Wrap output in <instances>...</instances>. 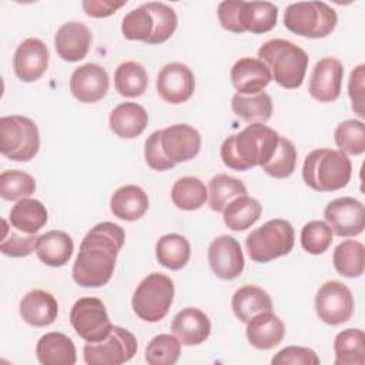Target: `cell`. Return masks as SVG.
<instances>
[{
    "label": "cell",
    "instance_id": "6da1fadb",
    "mask_svg": "<svg viewBox=\"0 0 365 365\" xmlns=\"http://www.w3.org/2000/svg\"><path fill=\"white\" fill-rule=\"evenodd\" d=\"M124 241L125 232L118 224L104 221L94 225L80 244L71 269L74 282L83 288L106 285L111 279Z\"/></svg>",
    "mask_w": 365,
    "mask_h": 365
},
{
    "label": "cell",
    "instance_id": "7a4b0ae2",
    "mask_svg": "<svg viewBox=\"0 0 365 365\" xmlns=\"http://www.w3.org/2000/svg\"><path fill=\"white\" fill-rule=\"evenodd\" d=\"M279 134L262 123H251L240 133L227 137L220 148L225 167L235 171H247L267 164L274 155Z\"/></svg>",
    "mask_w": 365,
    "mask_h": 365
},
{
    "label": "cell",
    "instance_id": "3957f363",
    "mask_svg": "<svg viewBox=\"0 0 365 365\" xmlns=\"http://www.w3.org/2000/svg\"><path fill=\"white\" fill-rule=\"evenodd\" d=\"M352 164L348 155L339 150L317 148L311 151L302 165L304 182L319 192L338 191L349 182Z\"/></svg>",
    "mask_w": 365,
    "mask_h": 365
},
{
    "label": "cell",
    "instance_id": "277c9868",
    "mask_svg": "<svg viewBox=\"0 0 365 365\" xmlns=\"http://www.w3.org/2000/svg\"><path fill=\"white\" fill-rule=\"evenodd\" d=\"M258 58L267 64L272 78L288 90L301 87L309 63L305 50L284 38L265 41L258 48Z\"/></svg>",
    "mask_w": 365,
    "mask_h": 365
},
{
    "label": "cell",
    "instance_id": "5b68a950",
    "mask_svg": "<svg viewBox=\"0 0 365 365\" xmlns=\"http://www.w3.org/2000/svg\"><path fill=\"white\" fill-rule=\"evenodd\" d=\"M295 231L289 221L274 218L251 231L245 238V247L254 262H269L289 254L294 248Z\"/></svg>",
    "mask_w": 365,
    "mask_h": 365
},
{
    "label": "cell",
    "instance_id": "8992f818",
    "mask_svg": "<svg viewBox=\"0 0 365 365\" xmlns=\"http://www.w3.org/2000/svg\"><path fill=\"white\" fill-rule=\"evenodd\" d=\"M174 301V282L161 272H151L137 285L131 307L134 314L145 322H158L170 311Z\"/></svg>",
    "mask_w": 365,
    "mask_h": 365
},
{
    "label": "cell",
    "instance_id": "52a82bcc",
    "mask_svg": "<svg viewBox=\"0 0 365 365\" xmlns=\"http://www.w3.org/2000/svg\"><path fill=\"white\" fill-rule=\"evenodd\" d=\"M338 21L336 11L324 1H298L284 11V26L297 36L324 38Z\"/></svg>",
    "mask_w": 365,
    "mask_h": 365
},
{
    "label": "cell",
    "instance_id": "ba28073f",
    "mask_svg": "<svg viewBox=\"0 0 365 365\" xmlns=\"http://www.w3.org/2000/svg\"><path fill=\"white\" fill-rule=\"evenodd\" d=\"M40 148V134L36 123L24 115L0 118V153L13 161H30Z\"/></svg>",
    "mask_w": 365,
    "mask_h": 365
},
{
    "label": "cell",
    "instance_id": "9c48e42d",
    "mask_svg": "<svg viewBox=\"0 0 365 365\" xmlns=\"http://www.w3.org/2000/svg\"><path fill=\"white\" fill-rule=\"evenodd\" d=\"M137 339L125 328L113 327L111 332L98 342H87L83 348L88 365H121L137 354Z\"/></svg>",
    "mask_w": 365,
    "mask_h": 365
},
{
    "label": "cell",
    "instance_id": "30bf717a",
    "mask_svg": "<svg viewBox=\"0 0 365 365\" xmlns=\"http://www.w3.org/2000/svg\"><path fill=\"white\" fill-rule=\"evenodd\" d=\"M70 324L86 342H98L113 329L106 305L94 297H84L74 302L70 311Z\"/></svg>",
    "mask_w": 365,
    "mask_h": 365
},
{
    "label": "cell",
    "instance_id": "8fae6325",
    "mask_svg": "<svg viewBox=\"0 0 365 365\" xmlns=\"http://www.w3.org/2000/svg\"><path fill=\"white\" fill-rule=\"evenodd\" d=\"M355 301L351 289L339 281H327L315 295V312L328 325H341L351 319Z\"/></svg>",
    "mask_w": 365,
    "mask_h": 365
},
{
    "label": "cell",
    "instance_id": "7c38bea8",
    "mask_svg": "<svg viewBox=\"0 0 365 365\" xmlns=\"http://www.w3.org/2000/svg\"><path fill=\"white\" fill-rule=\"evenodd\" d=\"M325 221L338 237H356L365 228V208L352 197H339L328 202L324 210Z\"/></svg>",
    "mask_w": 365,
    "mask_h": 365
},
{
    "label": "cell",
    "instance_id": "4fadbf2b",
    "mask_svg": "<svg viewBox=\"0 0 365 365\" xmlns=\"http://www.w3.org/2000/svg\"><path fill=\"white\" fill-rule=\"evenodd\" d=\"M160 145L168 161L174 165L197 157L201 148V135L190 124H173L160 130Z\"/></svg>",
    "mask_w": 365,
    "mask_h": 365
},
{
    "label": "cell",
    "instance_id": "5bb4252c",
    "mask_svg": "<svg viewBox=\"0 0 365 365\" xmlns=\"http://www.w3.org/2000/svg\"><path fill=\"white\" fill-rule=\"evenodd\" d=\"M208 264L217 278L231 281L244 271V255L240 242L231 235H220L208 247Z\"/></svg>",
    "mask_w": 365,
    "mask_h": 365
},
{
    "label": "cell",
    "instance_id": "9a60e30c",
    "mask_svg": "<svg viewBox=\"0 0 365 365\" xmlns=\"http://www.w3.org/2000/svg\"><path fill=\"white\" fill-rule=\"evenodd\" d=\"M194 90V73L182 63H168L157 76V91L160 97L170 104H181L187 101Z\"/></svg>",
    "mask_w": 365,
    "mask_h": 365
},
{
    "label": "cell",
    "instance_id": "2e32d148",
    "mask_svg": "<svg viewBox=\"0 0 365 365\" xmlns=\"http://www.w3.org/2000/svg\"><path fill=\"white\" fill-rule=\"evenodd\" d=\"M344 66L335 57H324L314 66L308 91L319 103L335 101L341 94Z\"/></svg>",
    "mask_w": 365,
    "mask_h": 365
},
{
    "label": "cell",
    "instance_id": "e0dca14e",
    "mask_svg": "<svg viewBox=\"0 0 365 365\" xmlns=\"http://www.w3.org/2000/svg\"><path fill=\"white\" fill-rule=\"evenodd\" d=\"M48 48L40 38L29 37L19 44L13 56L16 76L24 83L38 80L48 67Z\"/></svg>",
    "mask_w": 365,
    "mask_h": 365
},
{
    "label": "cell",
    "instance_id": "ac0fdd59",
    "mask_svg": "<svg viewBox=\"0 0 365 365\" xmlns=\"http://www.w3.org/2000/svg\"><path fill=\"white\" fill-rule=\"evenodd\" d=\"M108 87L110 78L106 68L94 63L77 67L70 77V91L80 103L93 104L103 100Z\"/></svg>",
    "mask_w": 365,
    "mask_h": 365
},
{
    "label": "cell",
    "instance_id": "d6986e66",
    "mask_svg": "<svg viewBox=\"0 0 365 365\" xmlns=\"http://www.w3.org/2000/svg\"><path fill=\"white\" fill-rule=\"evenodd\" d=\"M230 76L234 88L242 96H254L264 91L272 80L267 64L254 57H242L237 60Z\"/></svg>",
    "mask_w": 365,
    "mask_h": 365
},
{
    "label": "cell",
    "instance_id": "ffe728a7",
    "mask_svg": "<svg viewBox=\"0 0 365 365\" xmlns=\"http://www.w3.org/2000/svg\"><path fill=\"white\" fill-rule=\"evenodd\" d=\"M91 46V33L88 27L80 21H67L61 24L54 36V47L57 54L68 63L83 60Z\"/></svg>",
    "mask_w": 365,
    "mask_h": 365
},
{
    "label": "cell",
    "instance_id": "44dd1931",
    "mask_svg": "<svg viewBox=\"0 0 365 365\" xmlns=\"http://www.w3.org/2000/svg\"><path fill=\"white\" fill-rule=\"evenodd\" d=\"M171 331L182 345L194 346L205 342L211 332L208 315L194 307H188L175 314L171 322Z\"/></svg>",
    "mask_w": 365,
    "mask_h": 365
},
{
    "label": "cell",
    "instance_id": "7402d4cb",
    "mask_svg": "<svg viewBox=\"0 0 365 365\" xmlns=\"http://www.w3.org/2000/svg\"><path fill=\"white\" fill-rule=\"evenodd\" d=\"M247 339L257 349H271L285 336V325L272 311H264L254 315L247 322Z\"/></svg>",
    "mask_w": 365,
    "mask_h": 365
},
{
    "label": "cell",
    "instance_id": "603a6c76",
    "mask_svg": "<svg viewBox=\"0 0 365 365\" xmlns=\"http://www.w3.org/2000/svg\"><path fill=\"white\" fill-rule=\"evenodd\" d=\"M20 315L31 327H48L58 315L57 299L44 289H33L21 298Z\"/></svg>",
    "mask_w": 365,
    "mask_h": 365
},
{
    "label": "cell",
    "instance_id": "cb8c5ba5",
    "mask_svg": "<svg viewBox=\"0 0 365 365\" xmlns=\"http://www.w3.org/2000/svg\"><path fill=\"white\" fill-rule=\"evenodd\" d=\"M148 124V114L145 108L137 103L125 101L114 107L108 117L110 130L120 138L138 137Z\"/></svg>",
    "mask_w": 365,
    "mask_h": 365
},
{
    "label": "cell",
    "instance_id": "d4e9b609",
    "mask_svg": "<svg viewBox=\"0 0 365 365\" xmlns=\"http://www.w3.org/2000/svg\"><path fill=\"white\" fill-rule=\"evenodd\" d=\"M36 356L43 365H74L77 361L74 342L61 332L44 334L37 341Z\"/></svg>",
    "mask_w": 365,
    "mask_h": 365
},
{
    "label": "cell",
    "instance_id": "484cf974",
    "mask_svg": "<svg viewBox=\"0 0 365 365\" xmlns=\"http://www.w3.org/2000/svg\"><path fill=\"white\" fill-rule=\"evenodd\" d=\"M150 201L145 191L134 184L123 185L110 198V210L123 221H137L148 210Z\"/></svg>",
    "mask_w": 365,
    "mask_h": 365
},
{
    "label": "cell",
    "instance_id": "4316f807",
    "mask_svg": "<svg viewBox=\"0 0 365 365\" xmlns=\"http://www.w3.org/2000/svg\"><path fill=\"white\" fill-rule=\"evenodd\" d=\"M74 251V242L71 237L58 230L47 231L40 235L36 242V254L38 259L48 267H63L66 265Z\"/></svg>",
    "mask_w": 365,
    "mask_h": 365
},
{
    "label": "cell",
    "instance_id": "83f0119b",
    "mask_svg": "<svg viewBox=\"0 0 365 365\" xmlns=\"http://www.w3.org/2000/svg\"><path fill=\"white\" fill-rule=\"evenodd\" d=\"M48 220V212L44 204L34 198L19 200L10 210L9 221L13 228L24 234H36Z\"/></svg>",
    "mask_w": 365,
    "mask_h": 365
},
{
    "label": "cell",
    "instance_id": "f1b7e54d",
    "mask_svg": "<svg viewBox=\"0 0 365 365\" xmlns=\"http://www.w3.org/2000/svg\"><path fill=\"white\" fill-rule=\"evenodd\" d=\"M231 308L241 322H248L259 312L272 311V301L265 289L257 285H244L234 292Z\"/></svg>",
    "mask_w": 365,
    "mask_h": 365
},
{
    "label": "cell",
    "instance_id": "f546056e",
    "mask_svg": "<svg viewBox=\"0 0 365 365\" xmlns=\"http://www.w3.org/2000/svg\"><path fill=\"white\" fill-rule=\"evenodd\" d=\"M278 20V7L269 1H242L241 27L244 31L264 34L271 31Z\"/></svg>",
    "mask_w": 365,
    "mask_h": 365
},
{
    "label": "cell",
    "instance_id": "4dcf8cb0",
    "mask_svg": "<svg viewBox=\"0 0 365 365\" xmlns=\"http://www.w3.org/2000/svg\"><path fill=\"white\" fill-rule=\"evenodd\" d=\"M261 214L262 205L258 200L241 195L227 204L222 211V218L224 224L231 231H245L259 220Z\"/></svg>",
    "mask_w": 365,
    "mask_h": 365
},
{
    "label": "cell",
    "instance_id": "1f68e13d",
    "mask_svg": "<svg viewBox=\"0 0 365 365\" xmlns=\"http://www.w3.org/2000/svg\"><path fill=\"white\" fill-rule=\"evenodd\" d=\"M155 257L163 267L178 271L190 261L191 245L184 235L165 234L155 244Z\"/></svg>",
    "mask_w": 365,
    "mask_h": 365
},
{
    "label": "cell",
    "instance_id": "d6a6232c",
    "mask_svg": "<svg viewBox=\"0 0 365 365\" xmlns=\"http://www.w3.org/2000/svg\"><path fill=\"white\" fill-rule=\"evenodd\" d=\"M231 108L237 117L245 123H265L272 114V100L265 91L254 96H242L235 93L231 100Z\"/></svg>",
    "mask_w": 365,
    "mask_h": 365
},
{
    "label": "cell",
    "instance_id": "836d02e7",
    "mask_svg": "<svg viewBox=\"0 0 365 365\" xmlns=\"http://www.w3.org/2000/svg\"><path fill=\"white\" fill-rule=\"evenodd\" d=\"M335 365H364L365 364V338L364 331L348 328L336 334L334 339Z\"/></svg>",
    "mask_w": 365,
    "mask_h": 365
},
{
    "label": "cell",
    "instance_id": "e575fe53",
    "mask_svg": "<svg viewBox=\"0 0 365 365\" xmlns=\"http://www.w3.org/2000/svg\"><path fill=\"white\" fill-rule=\"evenodd\" d=\"M332 262L338 274L346 278H358L365 268V247L355 240L339 242L332 255Z\"/></svg>",
    "mask_w": 365,
    "mask_h": 365
},
{
    "label": "cell",
    "instance_id": "d590c367",
    "mask_svg": "<svg viewBox=\"0 0 365 365\" xmlns=\"http://www.w3.org/2000/svg\"><path fill=\"white\" fill-rule=\"evenodd\" d=\"M171 200L180 210L195 211L208 200V190L200 178L185 175L174 182L171 188Z\"/></svg>",
    "mask_w": 365,
    "mask_h": 365
},
{
    "label": "cell",
    "instance_id": "8d00e7d4",
    "mask_svg": "<svg viewBox=\"0 0 365 365\" xmlns=\"http://www.w3.org/2000/svg\"><path fill=\"white\" fill-rule=\"evenodd\" d=\"M114 86L123 97H140L147 90L148 74L143 64L133 60L124 61L115 68Z\"/></svg>",
    "mask_w": 365,
    "mask_h": 365
},
{
    "label": "cell",
    "instance_id": "74e56055",
    "mask_svg": "<svg viewBox=\"0 0 365 365\" xmlns=\"http://www.w3.org/2000/svg\"><path fill=\"white\" fill-rule=\"evenodd\" d=\"M241 195H247V187L231 175L217 174L208 182V205L212 211L222 212L230 201Z\"/></svg>",
    "mask_w": 365,
    "mask_h": 365
},
{
    "label": "cell",
    "instance_id": "f35d334b",
    "mask_svg": "<svg viewBox=\"0 0 365 365\" xmlns=\"http://www.w3.org/2000/svg\"><path fill=\"white\" fill-rule=\"evenodd\" d=\"M181 354V342L175 335L160 334L145 346V361L150 365H174Z\"/></svg>",
    "mask_w": 365,
    "mask_h": 365
},
{
    "label": "cell",
    "instance_id": "ab89813d",
    "mask_svg": "<svg viewBox=\"0 0 365 365\" xmlns=\"http://www.w3.org/2000/svg\"><path fill=\"white\" fill-rule=\"evenodd\" d=\"M36 180L21 170H6L0 174V195L6 201L23 200L34 194Z\"/></svg>",
    "mask_w": 365,
    "mask_h": 365
},
{
    "label": "cell",
    "instance_id": "60d3db41",
    "mask_svg": "<svg viewBox=\"0 0 365 365\" xmlns=\"http://www.w3.org/2000/svg\"><path fill=\"white\" fill-rule=\"evenodd\" d=\"M335 144L342 153L359 155L365 151V124L359 120H345L335 128Z\"/></svg>",
    "mask_w": 365,
    "mask_h": 365
},
{
    "label": "cell",
    "instance_id": "b9f144b4",
    "mask_svg": "<svg viewBox=\"0 0 365 365\" xmlns=\"http://www.w3.org/2000/svg\"><path fill=\"white\" fill-rule=\"evenodd\" d=\"M154 31V19L148 7L141 4L128 11L121 23V33L127 40H138L147 43Z\"/></svg>",
    "mask_w": 365,
    "mask_h": 365
},
{
    "label": "cell",
    "instance_id": "7bdbcfd3",
    "mask_svg": "<svg viewBox=\"0 0 365 365\" xmlns=\"http://www.w3.org/2000/svg\"><path fill=\"white\" fill-rule=\"evenodd\" d=\"M154 19V31L147 41L148 44H161L167 41L175 31L178 19L173 7L160 1L145 3Z\"/></svg>",
    "mask_w": 365,
    "mask_h": 365
},
{
    "label": "cell",
    "instance_id": "ee69618b",
    "mask_svg": "<svg viewBox=\"0 0 365 365\" xmlns=\"http://www.w3.org/2000/svg\"><path fill=\"white\" fill-rule=\"evenodd\" d=\"M297 155L298 154L292 141L279 135L278 147L271 160L262 165V170L274 178H288L295 171Z\"/></svg>",
    "mask_w": 365,
    "mask_h": 365
},
{
    "label": "cell",
    "instance_id": "f6af8a7d",
    "mask_svg": "<svg viewBox=\"0 0 365 365\" xmlns=\"http://www.w3.org/2000/svg\"><path fill=\"white\" fill-rule=\"evenodd\" d=\"M332 242V230L325 221L314 220L307 222L301 230V245L312 255L324 254Z\"/></svg>",
    "mask_w": 365,
    "mask_h": 365
},
{
    "label": "cell",
    "instance_id": "bcb514c9",
    "mask_svg": "<svg viewBox=\"0 0 365 365\" xmlns=\"http://www.w3.org/2000/svg\"><path fill=\"white\" fill-rule=\"evenodd\" d=\"M36 234H29L27 237L19 235L14 231H9L7 221H3V237L0 242V251L13 258H21L30 255L33 251H36V242H37Z\"/></svg>",
    "mask_w": 365,
    "mask_h": 365
},
{
    "label": "cell",
    "instance_id": "7dc6e473",
    "mask_svg": "<svg viewBox=\"0 0 365 365\" xmlns=\"http://www.w3.org/2000/svg\"><path fill=\"white\" fill-rule=\"evenodd\" d=\"M274 365H319L321 359L314 349L307 346H285L272 359Z\"/></svg>",
    "mask_w": 365,
    "mask_h": 365
},
{
    "label": "cell",
    "instance_id": "c3c4849f",
    "mask_svg": "<svg viewBox=\"0 0 365 365\" xmlns=\"http://www.w3.org/2000/svg\"><path fill=\"white\" fill-rule=\"evenodd\" d=\"M144 158L148 167L155 171H165L174 167L171 161H168L160 145V130L151 133L144 143Z\"/></svg>",
    "mask_w": 365,
    "mask_h": 365
},
{
    "label": "cell",
    "instance_id": "681fc988",
    "mask_svg": "<svg viewBox=\"0 0 365 365\" xmlns=\"http://www.w3.org/2000/svg\"><path fill=\"white\" fill-rule=\"evenodd\" d=\"M241 7L242 1L234 0H225L218 4V20L225 30L232 33H244L241 27Z\"/></svg>",
    "mask_w": 365,
    "mask_h": 365
},
{
    "label": "cell",
    "instance_id": "f907efd6",
    "mask_svg": "<svg viewBox=\"0 0 365 365\" xmlns=\"http://www.w3.org/2000/svg\"><path fill=\"white\" fill-rule=\"evenodd\" d=\"M364 78H365V66H356L349 74L348 83V94L352 103V110L359 115L364 117Z\"/></svg>",
    "mask_w": 365,
    "mask_h": 365
},
{
    "label": "cell",
    "instance_id": "816d5d0a",
    "mask_svg": "<svg viewBox=\"0 0 365 365\" xmlns=\"http://www.w3.org/2000/svg\"><path fill=\"white\" fill-rule=\"evenodd\" d=\"M123 6H125V1H110V0H84L81 1V7L86 11L87 16L90 17H97V19H103V17H108L111 14H114L118 9H121Z\"/></svg>",
    "mask_w": 365,
    "mask_h": 365
}]
</instances>
